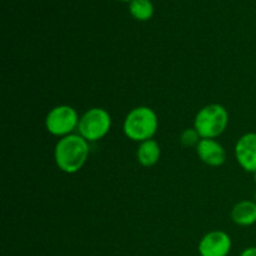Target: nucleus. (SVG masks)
<instances>
[{"label":"nucleus","instance_id":"f257e3e1","mask_svg":"<svg viewBox=\"0 0 256 256\" xmlns=\"http://www.w3.org/2000/svg\"><path fill=\"white\" fill-rule=\"evenodd\" d=\"M89 152V142L82 135L72 134L60 138L54 150L55 164L62 172L75 174L82 169Z\"/></svg>","mask_w":256,"mask_h":256},{"label":"nucleus","instance_id":"f03ea898","mask_svg":"<svg viewBox=\"0 0 256 256\" xmlns=\"http://www.w3.org/2000/svg\"><path fill=\"white\" fill-rule=\"evenodd\" d=\"M159 126L158 115L152 108L136 106L125 116L122 130L128 139L140 142L152 139Z\"/></svg>","mask_w":256,"mask_h":256},{"label":"nucleus","instance_id":"7ed1b4c3","mask_svg":"<svg viewBox=\"0 0 256 256\" xmlns=\"http://www.w3.org/2000/svg\"><path fill=\"white\" fill-rule=\"evenodd\" d=\"M229 112L220 104H209L199 110L194 120V128L202 139H215L226 129Z\"/></svg>","mask_w":256,"mask_h":256},{"label":"nucleus","instance_id":"20e7f679","mask_svg":"<svg viewBox=\"0 0 256 256\" xmlns=\"http://www.w3.org/2000/svg\"><path fill=\"white\" fill-rule=\"evenodd\" d=\"M112 116L102 108H92L82 115L78 125L79 135L86 142H99L112 129Z\"/></svg>","mask_w":256,"mask_h":256},{"label":"nucleus","instance_id":"39448f33","mask_svg":"<svg viewBox=\"0 0 256 256\" xmlns=\"http://www.w3.org/2000/svg\"><path fill=\"white\" fill-rule=\"evenodd\" d=\"M80 118L76 110L70 105H58L48 112L45 118V128L54 136L64 138L72 135L78 129Z\"/></svg>","mask_w":256,"mask_h":256},{"label":"nucleus","instance_id":"423d86ee","mask_svg":"<svg viewBox=\"0 0 256 256\" xmlns=\"http://www.w3.org/2000/svg\"><path fill=\"white\" fill-rule=\"evenodd\" d=\"M232 246V239L226 232L214 230L202 236L198 249L200 256H228Z\"/></svg>","mask_w":256,"mask_h":256},{"label":"nucleus","instance_id":"0eeeda50","mask_svg":"<svg viewBox=\"0 0 256 256\" xmlns=\"http://www.w3.org/2000/svg\"><path fill=\"white\" fill-rule=\"evenodd\" d=\"M235 158L245 172H256V132H246L238 140Z\"/></svg>","mask_w":256,"mask_h":256},{"label":"nucleus","instance_id":"6e6552de","mask_svg":"<svg viewBox=\"0 0 256 256\" xmlns=\"http://www.w3.org/2000/svg\"><path fill=\"white\" fill-rule=\"evenodd\" d=\"M196 154L209 166H222L226 160L224 146L215 139H202L196 146Z\"/></svg>","mask_w":256,"mask_h":256},{"label":"nucleus","instance_id":"1a4fd4ad","mask_svg":"<svg viewBox=\"0 0 256 256\" xmlns=\"http://www.w3.org/2000/svg\"><path fill=\"white\" fill-rule=\"evenodd\" d=\"M232 220L239 226H252L256 222V202L242 200L235 204L232 210Z\"/></svg>","mask_w":256,"mask_h":256},{"label":"nucleus","instance_id":"9d476101","mask_svg":"<svg viewBox=\"0 0 256 256\" xmlns=\"http://www.w3.org/2000/svg\"><path fill=\"white\" fill-rule=\"evenodd\" d=\"M160 155H162L160 145L152 139L140 142L139 146H138L136 159L139 164L145 168L154 166L159 162Z\"/></svg>","mask_w":256,"mask_h":256},{"label":"nucleus","instance_id":"9b49d317","mask_svg":"<svg viewBox=\"0 0 256 256\" xmlns=\"http://www.w3.org/2000/svg\"><path fill=\"white\" fill-rule=\"evenodd\" d=\"M129 12L140 22H146L154 14V5L152 0H130Z\"/></svg>","mask_w":256,"mask_h":256},{"label":"nucleus","instance_id":"f8f14e48","mask_svg":"<svg viewBox=\"0 0 256 256\" xmlns=\"http://www.w3.org/2000/svg\"><path fill=\"white\" fill-rule=\"evenodd\" d=\"M202 140V136L199 135V132H196L195 128H190V129H185L184 132L180 135V142H182V146L185 148H192L198 146V144Z\"/></svg>","mask_w":256,"mask_h":256},{"label":"nucleus","instance_id":"ddd939ff","mask_svg":"<svg viewBox=\"0 0 256 256\" xmlns=\"http://www.w3.org/2000/svg\"><path fill=\"white\" fill-rule=\"evenodd\" d=\"M240 256H256V246H250L242 250Z\"/></svg>","mask_w":256,"mask_h":256},{"label":"nucleus","instance_id":"4468645a","mask_svg":"<svg viewBox=\"0 0 256 256\" xmlns=\"http://www.w3.org/2000/svg\"><path fill=\"white\" fill-rule=\"evenodd\" d=\"M254 180H255V184H256V172H254Z\"/></svg>","mask_w":256,"mask_h":256},{"label":"nucleus","instance_id":"2eb2a0df","mask_svg":"<svg viewBox=\"0 0 256 256\" xmlns=\"http://www.w3.org/2000/svg\"><path fill=\"white\" fill-rule=\"evenodd\" d=\"M254 202H256V192H255V194H254Z\"/></svg>","mask_w":256,"mask_h":256},{"label":"nucleus","instance_id":"dca6fc26","mask_svg":"<svg viewBox=\"0 0 256 256\" xmlns=\"http://www.w3.org/2000/svg\"><path fill=\"white\" fill-rule=\"evenodd\" d=\"M122 2H130V0H122Z\"/></svg>","mask_w":256,"mask_h":256}]
</instances>
